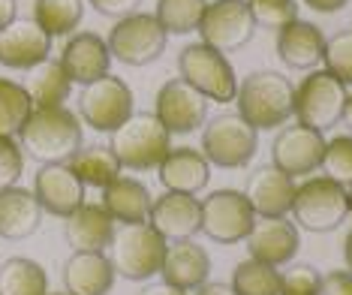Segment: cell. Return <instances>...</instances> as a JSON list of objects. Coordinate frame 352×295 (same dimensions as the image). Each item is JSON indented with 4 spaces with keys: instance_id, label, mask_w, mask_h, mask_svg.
Here are the masks:
<instances>
[{
    "instance_id": "1",
    "label": "cell",
    "mask_w": 352,
    "mask_h": 295,
    "mask_svg": "<svg viewBox=\"0 0 352 295\" xmlns=\"http://www.w3.org/2000/svg\"><path fill=\"white\" fill-rule=\"evenodd\" d=\"M19 145L39 163H67L82 148V121L67 106L34 109L19 130Z\"/></svg>"
},
{
    "instance_id": "2",
    "label": "cell",
    "mask_w": 352,
    "mask_h": 295,
    "mask_svg": "<svg viewBox=\"0 0 352 295\" xmlns=\"http://www.w3.org/2000/svg\"><path fill=\"white\" fill-rule=\"evenodd\" d=\"M235 102H238V115L256 133L277 130V127L289 121L295 111V87L286 76L259 69V73H250L238 85Z\"/></svg>"
},
{
    "instance_id": "3",
    "label": "cell",
    "mask_w": 352,
    "mask_h": 295,
    "mask_svg": "<svg viewBox=\"0 0 352 295\" xmlns=\"http://www.w3.org/2000/svg\"><path fill=\"white\" fill-rule=\"evenodd\" d=\"M111 154L121 169L148 172L157 169L172 151V133L160 124L154 111H133L126 121L111 133Z\"/></svg>"
},
{
    "instance_id": "4",
    "label": "cell",
    "mask_w": 352,
    "mask_h": 295,
    "mask_svg": "<svg viewBox=\"0 0 352 295\" xmlns=\"http://www.w3.org/2000/svg\"><path fill=\"white\" fill-rule=\"evenodd\" d=\"M166 247L169 241L151 223H121V226H115V235H111V244L106 250L118 277L148 281L163 268Z\"/></svg>"
},
{
    "instance_id": "5",
    "label": "cell",
    "mask_w": 352,
    "mask_h": 295,
    "mask_svg": "<svg viewBox=\"0 0 352 295\" xmlns=\"http://www.w3.org/2000/svg\"><path fill=\"white\" fill-rule=\"evenodd\" d=\"M178 69L187 85H193L199 94H205L214 102H232L238 94V76L226 54L205 43H190L178 54Z\"/></svg>"
},
{
    "instance_id": "6",
    "label": "cell",
    "mask_w": 352,
    "mask_h": 295,
    "mask_svg": "<svg viewBox=\"0 0 352 295\" xmlns=\"http://www.w3.org/2000/svg\"><path fill=\"white\" fill-rule=\"evenodd\" d=\"M289 211H292L295 223L304 226L307 232H331V229H338L349 214L346 187L334 184V181L325 178V175L307 178L304 184L295 187Z\"/></svg>"
},
{
    "instance_id": "7",
    "label": "cell",
    "mask_w": 352,
    "mask_h": 295,
    "mask_svg": "<svg viewBox=\"0 0 352 295\" xmlns=\"http://www.w3.org/2000/svg\"><path fill=\"white\" fill-rule=\"evenodd\" d=\"M166 30L154 12H133L118 19L106 39L109 54L126 67H148L166 52Z\"/></svg>"
},
{
    "instance_id": "8",
    "label": "cell",
    "mask_w": 352,
    "mask_h": 295,
    "mask_svg": "<svg viewBox=\"0 0 352 295\" xmlns=\"http://www.w3.org/2000/svg\"><path fill=\"white\" fill-rule=\"evenodd\" d=\"M256 130L241 115H214L202 130V154L211 166L241 169L256 154Z\"/></svg>"
},
{
    "instance_id": "9",
    "label": "cell",
    "mask_w": 352,
    "mask_h": 295,
    "mask_svg": "<svg viewBox=\"0 0 352 295\" xmlns=\"http://www.w3.org/2000/svg\"><path fill=\"white\" fill-rule=\"evenodd\" d=\"M343 106H346V85L325 69H314L304 82L295 87V111L301 127L322 133L325 127H334L343 118Z\"/></svg>"
},
{
    "instance_id": "10",
    "label": "cell",
    "mask_w": 352,
    "mask_h": 295,
    "mask_svg": "<svg viewBox=\"0 0 352 295\" xmlns=\"http://www.w3.org/2000/svg\"><path fill=\"white\" fill-rule=\"evenodd\" d=\"M78 115L91 130L115 133L133 115L130 85L118 76H102L97 82L85 85L82 97H78Z\"/></svg>"
},
{
    "instance_id": "11",
    "label": "cell",
    "mask_w": 352,
    "mask_h": 295,
    "mask_svg": "<svg viewBox=\"0 0 352 295\" xmlns=\"http://www.w3.org/2000/svg\"><path fill=\"white\" fill-rule=\"evenodd\" d=\"M196 30L202 34L205 45L217 49L220 54H229L250 43L256 25L250 10H247V0H214L205 6Z\"/></svg>"
},
{
    "instance_id": "12",
    "label": "cell",
    "mask_w": 352,
    "mask_h": 295,
    "mask_svg": "<svg viewBox=\"0 0 352 295\" xmlns=\"http://www.w3.org/2000/svg\"><path fill=\"white\" fill-rule=\"evenodd\" d=\"M256 214L241 190H214L202 202V232L217 244H238L250 235Z\"/></svg>"
},
{
    "instance_id": "13",
    "label": "cell",
    "mask_w": 352,
    "mask_h": 295,
    "mask_svg": "<svg viewBox=\"0 0 352 295\" xmlns=\"http://www.w3.org/2000/svg\"><path fill=\"white\" fill-rule=\"evenodd\" d=\"M154 115L169 133H196L199 127H205L208 97L199 94L193 85H187L184 78H169L157 91Z\"/></svg>"
},
{
    "instance_id": "14",
    "label": "cell",
    "mask_w": 352,
    "mask_h": 295,
    "mask_svg": "<svg viewBox=\"0 0 352 295\" xmlns=\"http://www.w3.org/2000/svg\"><path fill=\"white\" fill-rule=\"evenodd\" d=\"M322 154H325V135L310 127H283L277 133L274 145H271V157H274V169L283 175H314L322 166Z\"/></svg>"
},
{
    "instance_id": "15",
    "label": "cell",
    "mask_w": 352,
    "mask_h": 295,
    "mask_svg": "<svg viewBox=\"0 0 352 295\" xmlns=\"http://www.w3.org/2000/svg\"><path fill=\"white\" fill-rule=\"evenodd\" d=\"M52 36L34 19H15L0 30V63L10 69H36L49 61Z\"/></svg>"
},
{
    "instance_id": "16",
    "label": "cell",
    "mask_w": 352,
    "mask_h": 295,
    "mask_svg": "<svg viewBox=\"0 0 352 295\" xmlns=\"http://www.w3.org/2000/svg\"><path fill=\"white\" fill-rule=\"evenodd\" d=\"M148 223L157 229L166 241H187L196 232H202V202L187 193H160L151 202Z\"/></svg>"
},
{
    "instance_id": "17",
    "label": "cell",
    "mask_w": 352,
    "mask_h": 295,
    "mask_svg": "<svg viewBox=\"0 0 352 295\" xmlns=\"http://www.w3.org/2000/svg\"><path fill=\"white\" fill-rule=\"evenodd\" d=\"M34 196L43 211L54 217H69L78 205H85V184L67 163H45L34 178Z\"/></svg>"
},
{
    "instance_id": "18",
    "label": "cell",
    "mask_w": 352,
    "mask_h": 295,
    "mask_svg": "<svg viewBox=\"0 0 352 295\" xmlns=\"http://www.w3.org/2000/svg\"><path fill=\"white\" fill-rule=\"evenodd\" d=\"M244 241L250 250V259L277 268L286 265L298 253V229L286 217H259Z\"/></svg>"
},
{
    "instance_id": "19",
    "label": "cell",
    "mask_w": 352,
    "mask_h": 295,
    "mask_svg": "<svg viewBox=\"0 0 352 295\" xmlns=\"http://www.w3.org/2000/svg\"><path fill=\"white\" fill-rule=\"evenodd\" d=\"M58 61H60L63 73L69 76L73 85H91V82H97V78L109 76L111 54H109V45L102 36L73 34L67 39V45H63Z\"/></svg>"
},
{
    "instance_id": "20",
    "label": "cell",
    "mask_w": 352,
    "mask_h": 295,
    "mask_svg": "<svg viewBox=\"0 0 352 295\" xmlns=\"http://www.w3.org/2000/svg\"><path fill=\"white\" fill-rule=\"evenodd\" d=\"M244 196L256 217H286L292 208L295 181L280 169H274V166H259L247 178Z\"/></svg>"
},
{
    "instance_id": "21",
    "label": "cell",
    "mask_w": 352,
    "mask_h": 295,
    "mask_svg": "<svg viewBox=\"0 0 352 295\" xmlns=\"http://www.w3.org/2000/svg\"><path fill=\"white\" fill-rule=\"evenodd\" d=\"M63 238L73 247V253H106L115 235V220L102 205H78V208L63 217Z\"/></svg>"
},
{
    "instance_id": "22",
    "label": "cell",
    "mask_w": 352,
    "mask_h": 295,
    "mask_svg": "<svg viewBox=\"0 0 352 295\" xmlns=\"http://www.w3.org/2000/svg\"><path fill=\"white\" fill-rule=\"evenodd\" d=\"M160 274H163V283H172L184 292L199 289L202 283H208V274H211V256L193 238H187V241H169Z\"/></svg>"
},
{
    "instance_id": "23",
    "label": "cell",
    "mask_w": 352,
    "mask_h": 295,
    "mask_svg": "<svg viewBox=\"0 0 352 295\" xmlns=\"http://www.w3.org/2000/svg\"><path fill=\"white\" fill-rule=\"evenodd\" d=\"M157 172L169 193L196 196L202 187H208L211 163H208L205 154L196 148H172L169 154H166V160L157 166Z\"/></svg>"
},
{
    "instance_id": "24",
    "label": "cell",
    "mask_w": 352,
    "mask_h": 295,
    "mask_svg": "<svg viewBox=\"0 0 352 295\" xmlns=\"http://www.w3.org/2000/svg\"><path fill=\"white\" fill-rule=\"evenodd\" d=\"M115 277L118 274L106 253H73L63 265L67 295H109Z\"/></svg>"
},
{
    "instance_id": "25",
    "label": "cell",
    "mask_w": 352,
    "mask_h": 295,
    "mask_svg": "<svg viewBox=\"0 0 352 295\" xmlns=\"http://www.w3.org/2000/svg\"><path fill=\"white\" fill-rule=\"evenodd\" d=\"M322 52H325V36L310 21L295 19L292 25L277 30V54L286 67L314 69L316 63H322Z\"/></svg>"
},
{
    "instance_id": "26",
    "label": "cell",
    "mask_w": 352,
    "mask_h": 295,
    "mask_svg": "<svg viewBox=\"0 0 352 295\" xmlns=\"http://www.w3.org/2000/svg\"><path fill=\"white\" fill-rule=\"evenodd\" d=\"M43 208L36 196L25 187H3L0 190V238L6 241H21L39 229Z\"/></svg>"
},
{
    "instance_id": "27",
    "label": "cell",
    "mask_w": 352,
    "mask_h": 295,
    "mask_svg": "<svg viewBox=\"0 0 352 295\" xmlns=\"http://www.w3.org/2000/svg\"><path fill=\"white\" fill-rule=\"evenodd\" d=\"M151 202H154V196L148 193V187L135 178H126V175L102 187V208L111 214L115 223H148Z\"/></svg>"
},
{
    "instance_id": "28",
    "label": "cell",
    "mask_w": 352,
    "mask_h": 295,
    "mask_svg": "<svg viewBox=\"0 0 352 295\" xmlns=\"http://www.w3.org/2000/svg\"><path fill=\"white\" fill-rule=\"evenodd\" d=\"M73 175L87 187H109L115 178H121V163L111 154L109 145H82L73 157L67 160Z\"/></svg>"
},
{
    "instance_id": "29",
    "label": "cell",
    "mask_w": 352,
    "mask_h": 295,
    "mask_svg": "<svg viewBox=\"0 0 352 295\" xmlns=\"http://www.w3.org/2000/svg\"><path fill=\"white\" fill-rule=\"evenodd\" d=\"M0 295H49L45 268L25 256L6 259L0 265Z\"/></svg>"
},
{
    "instance_id": "30",
    "label": "cell",
    "mask_w": 352,
    "mask_h": 295,
    "mask_svg": "<svg viewBox=\"0 0 352 295\" xmlns=\"http://www.w3.org/2000/svg\"><path fill=\"white\" fill-rule=\"evenodd\" d=\"M73 91V82L69 76L63 73L60 61H45L39 63L30 76V85H28V94H30V102L34 109H52V106H63Z\"/></svg>"
},
{
    "instance_id": "31",
    "label": "cell",
    "mask_w": 352,
    "mask_h": 295,
    "mask_svg": "<svg viewBox=\"0 0 352 295\" xmlns=\"http://www.w3.org/2000/svg\"><path fill=\"white\" fill-rule=\"evenodd\" d=\"M82 15V0H34V21L49 36H73Z\"/></svg>"
},
{
    "instance_id": "32",
    "label": "cell",
    "mask_w": 352,
    "mask_h": 295,
    "mask_svg": "<svg viewBox=\"0 0 352 295\" xmlns=\"http://www.w3.org/2000/svg\"><path fill=\"white\" fill-rule=\"evenodd\" d=\"M30 111H34V102H30L28 87L12 78H0V135L15 139Z\"/></svg>"
},
{
    "instance_id": "33",
    "label": "cell",
    "mask_w": 352,
    "mask_h": 295,
    "mask_svg": "<svg viewBox=\"0 0 352 295\" xmlns=\"http://www.w3.org/2000/svg\"><path fill=\"white\" fill-rule=\"evenodd\" d=\"M232 289L235 295H280V271L265 262L244 259L232 271Z\"/></svg>"
},
{
    "instance_id": "34",
    "label": "cell",
    "mask_w": 352,
    "mask_h": 295,
    "mask_svg": "<svg viewBox=\"0 0 352 295\" xmlns=\"http://www.w3.org/2000/svg\"><path fill=\"white\" fill-rule=\"evenodd\" d=\"M208 0H157V21L166 34H193Z\"/></svg>"
},
{
    "instance_id": "35",
    "label": "cell",
    "mask_w": 352,
    "mask_h": 295,
    "mask_svg": "<svg viewBox=\"0 0 352 295\" xmlns=\"http://www.w3.org/2000/svg\"><path fill=\"white\" fill-rule=\"evenodd\" d=\"M325 178H331L340 187H352V135H334L325 142V154H322V166Z\"/></svg>"
},
{
    "instance_id": "36",
    "label": "cell",
    "mask_w": 352,
    "mask_h": 295,
    "mask_svg": "<svg viewBox=\"0 0 352 295\" xmlns=\"http://www.w3.org/2000/svg\"><path fill=\"white\" fill-rule=\"evenodd\" d=\"M247 10L253 15V25L262 30H280L298 19L295 0H247Z\"/></svg>"
},
{
    "instance_id": "37",
    "label": "cell",
    "mask_w": 352,
    "mask_h": 295,
    "mask_svg": "<svg viewBox=\"0 0 352 295\" xmlns=\"http://www.w3.org/2000/svg\"><path fill=\"white\" fill-rule=\"evenodd\" d=\"M322 63L325 73H331L340 85H352V30H340L331 39H325Z\"/></svg>"
},
{
    "instance_id": "38",
    "label": "cell",
    "mask_w": 352,
    "mask_h": 295,
    "mask_svg": "<svg viewBox=\"0 0 352 295\" xmlns=\"http://www.w3.org/2000/svg\"><path fill=\"white\" fill-rule=\"evenodd\" d=\"M280 295H322V274L314 265H292L280 274Z\"/></svg>"
},
{
    "instance_id": "39",
    "label": "cell",
    "mask_w": 352,
    "mask_h": 295,
    "mask_svg": "<svg viewBox=\"0 0 352 295\" xmlns=\"http://www.w3.org/2000/svg\"><path fill=\"white\" fill-rule=\"evenodd\" d=\"M25 172V151L12 135H0V190L15 187Z\"/></svg>"
},
{
    "instance_id": "40",
    "label": "cell",
    "mask_w": 352,
    "mask_h": 295,
    "mask_svg": "<svg viewBox=\"0 0 352 295\" xmlns=\"http://www.w3.org/2000/svg\"><path fill=\"white\" fill-rule=\"evenodd\" d=\"M91 6L106 19H126V15L139 12L142 0H91Z\"/></svg>"
},
{
    "instance_id": "41",
    "label": "cell",
    "mask_w": 352,
    "mask_h": 295,
    "mask_svg": "<svg viewBox=\"0 0 352 295\" xmlns=\"http://www.w3.org/2000/svg\"><path fill=\"white\" fill-rule=\"evenodd\" d=\"M322 295H352V271H331L322 277Z\"/></svg>"
},
{
    "instance_id": "42",
    "label": "cell",
    "mask_w": 352,
    "mask_h": 295,
    "mask_svg": "<svg viewBox=\"0 0 352 295\" xmlns=\"http://www.w3.org/2000/svg\"><path fill=\"white\" fill-rule=\"evenodd\" d=\"M346 3L349 0H304V6H310L316 12H340Z\"/></svg>"
},
{
    "instance_id": "43",
    "label": "cell",
    "mask_w": 352,
    "mask_h": 295,
    "mask_svg": "<svg viewBox=\"0 0 352 295\" xmlns=\"http://www.w3.org/2000/svg\"><path fill=\"white\" fill-rule=\"evenodd\" d=\"M15 12H19V0H0V30L19 19Z\"/></svg>"
},
{
    "instance_id": "44",
    "label": "cell",
    "mask_w": 352,
    "mask_h": 295,
    "mask_svg": "<svg viewBox=\"0 0 352 295\" xmlns=\"http://www.w3.org/2000/svg\"><path fill=\"white\" fill-rule=\"evenodd\" d=\"M196 295H235V289H232V283L211 281V283H202V286H199Z\"/></svg>"
},
{
    "instance_id": "45",
    "label": "cell",
    "mask_w": 352,
    "mask_h": 295,
    "mask_svg": "<svg viewBox=\"0 0 352 295\" xmlns=\"http://www.w3.org/2000/svg\"><path fill=\"white\" fill-rule=\"evenodd\" d=\"M139 295H187V292L178 289V286H172V283H148Z\"/></svg>"
},
{
    "instance_id": "46",
    "label": "cell",
    "mask_w": 352,
    "mask_h": 295,
    "mask_svg": "<svg viewBox=\"0 0 352 295\" xmlns=\"http://www.w3.org/2000/svg\"><path fill=\"white\" fill-rule=\"evenodd\" d=\"M343 259H346V268L352 271V232L346 235V241H343Z\"/></svg>"
},
{
    "instance_id": "47",
    "label": "cell",
    "mask_w": 352,
    "mask_h": 295,
    "mask_svg": "<svg viewBox=\"0 0 352 295\" xmlns=\"http://www.w3.org/2000/svg\"><path fill=\"white\" fill-rule=\"evenodd\" d=\"M340 121H346V127H352V94H346V106H343V118Z\"/></svg>"
},
{
    "instance_id": "48",
    "label": "cell",
    "mask_w": 352,
    "mask_h": 295,
    "mask_svg": "<svg viewBox=\"0 0 352 295\" xmlns=\"http://www.w3.org/2000/svg\"><path fill=\"white\" fill-rule=\"evenodd\" d=\"M346 205H349V211H352V187H346Z\"/></svg>"
},
{
    "instance_id": "49",
    "label": "cell",
    "mask_w": 352,
    "mask_h": 295,
    "mask_svg": "<svg viewBox=\"0 0 352 295\" xmlns=\"http://www.w3.org/2000/svg\"><path fill=\"white\" fill-rule=\"evenodd\" d=\"M60 295H63V292H60Z\"/></svg>"
}]
</instances>
